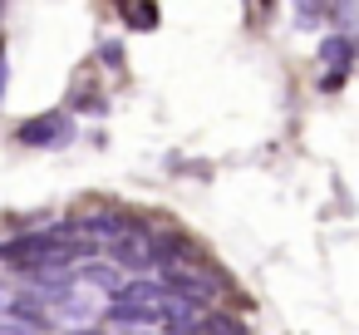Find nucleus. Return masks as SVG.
<instances>
[{"label":"nucleus","mask_w":359,"mask_h":335,"mask_svg":"<svg viewBox=\"0 0 359 335\" xmlns=\"http://www.w3.org/2000/svg\"><path fill=\"white\" fill-rule=\"evenodd\" d=\"M172 286L187 296H212V276H172Z\"/></svg>","instance_id":"nucleus-3"},{"label":"nucleus","mask_w":359,"mask_h":335,"mask_svg":"<svg viewBox=\"0 0 359 335\" xmlns=\"http://www.w3.org/2000/svg\"><path fill=\"white\" fill-rule=\"evenodd\" d=\"M202 335H207V330H202Z\"/></svg>","instance_id":"nucleus-5"},{"label":"nucleus","mask_w":359,"mask_h":335,"mask_svg":"<svg viewBox=\"0 0 359 335\" xmlns=\"http://www.w3.org/2000/svg\"><path fill=\"white\" fill-rule=\"evenodd\" d=\"M55 138H65V119H35L20 129V143H55Z\"/></svg>","instance_id":"nucleus-2"},{"label":"nucleus","mask_w":359,"mask_h":335,"mask_svg":"<svg viewBox=\"0 0 359 335\" xmlns=\"http://www.w3.org/2000/svg\"><path fill=\"white\" fill-rule=\"evenodd\" d=\"M123 15H128V20H133V25H153V20H158V15H153V11H148V6H133V11H123Z\"/></svg>","instance_id":"nucleus-4"},{"label":"nucleus","mask_w":359,"mask_h":335,"mask_svg":"<svg viewBox=\"0 0 359 335\" xmlns=\"http://www.w3.org/2000/svg\"><path fill=\"white\" fill-rule=\"evenodd\" d=\"M163 310H168V286H153V281H128L114 296L118 320H163Z\"/></svg>","instance_id":"nucleus-1"}]
</instances>
